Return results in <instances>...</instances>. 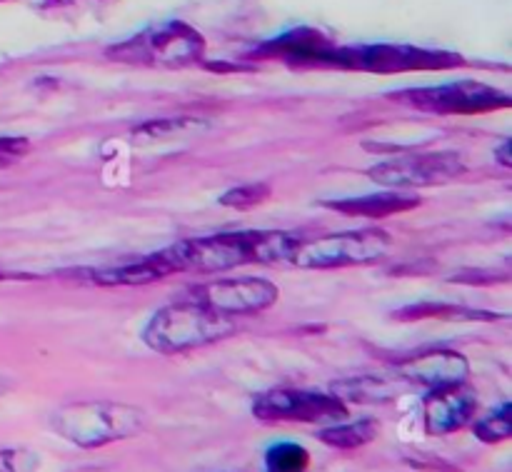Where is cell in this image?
Instances as JSON below:
<instances>
[{
    "label": "cell",
    "instance_id": "obj_10",
    "mask_svg": "<svg viewBox=\"0 0 512 472\" xmlns=\"http://www.w3.org/2000/svg\"><path fill=\"white\" fill-rule=\"evenodd\" d=\"M478 413V395L468 380L453 385L430 388L423 400L425 430L430 435H450L473 423Z\"/></svg>",
    "mask_w": 512,
    "mask_h": 472
},
{
    "label": "cell",
    "instance_id": "obj_3",
    "mask_svg": "<svg viewBox=\"0 0 512 472\" xmlns=\"http://www.w3.org/2000/svg\"><path fill=\"white\" fill-rule=\"evenodd\" d=\"M50 428L83 450H98L143 433L145 415L138 408L108 400L68 403L50 415Z\"/></svg>",
    "mask_w": 512,
    "mask_h": 472
},
{
    "label": "cell",
    "instance_id": "obj_12",
    "mask_svg": "<svg viewBox=\"0 0 512 472\" xmlns=\"http://www.w3.org/2000/svg\"><path fill=\"white\" fill-rule=\"evenodd\" d=\"M325 208L335 210L348 218H365V220H385L393 215L408 213V210L418 208L420 198L408 190H388L383 188L380 193L358 195V198H338L323 203Z\"/></svg>",
    "mask_w": 512,
    "mask_h": 472
},
{
    "label": "cell",
    "instance_id": "obj_5",
    "mask_svg": "<svg viewBox=\"0 0 512 472\" xmlns=\"http://www.w3.org/2000/svg\"><path fill=\"white\" fill-rule=\"evenodd\" d=\"M348 405L318 390L275 388L253 400V415L263 423H338L348 418Z\"/></svg>",
    "mask_w": 512,
    "mask_h": 472
},
{
    "label": "cell",
    "instance_id": "obj_9",
    "mask_svg": "<svg viewBox=\"0 0 512 472\" xmlns=\"http://www.w3.org/2000/svg\"><path fill=\"white\" fill-rule=\"evenodd\" d=\"M200 53H203V43L193 30L183 28V25H168V28L148 30L130 43L110 50V58L125 60V63L178 68V65L195 63Z\"/></svg>",
    "mask_w": 512,
    "mask_h": 472
},
{
    "label": "cell",
    "instance_id": "obj_14",
    "mask_svg": "<svg viewBox=\"0 0 512 472\" xmlns=\"http://www.w3.org/2000/svg\"><path fill=\"white\" fill-rule=\"evenodd\" d=\"M380 428L373 418H360V420H338V423L325 425L318 430V440L328 448L335 450H358L363 445L373 443L378 438Z\"/></svg>",
    "mask_w": 512,
    "mask_h": 472
},
{
    "label": "cell",
    "instance_id": "obj_2",
    "mask_svg": "<svg viewBox=\"0 0 512 472\" xmlns=\"http://www.w3.org/2000/svg\"><path fill=\"white\" fill-rule=\"evenodd\" d=\"M233 333L235 318L183 298L160 308L148 320L143 330V343L160 355H180L220 343Z\"/></svg>",
    "mask_w": 512,
    "mask_h": 472
},
{
    "label": "cell",
    "instance_id": "obj_6",
    "mask_svg": "<svg viewBox=\"0 0 512 472\" xmlns=\"http://www.w3.org/2000/svg\"><path fill=\"white\" fill-rule=\"evenodd\" d=\"M463 170L465 163L460 153L435 150V153H413L373 165L368 170V178L388 190H418L450 183V180L460 178Z\"/></svg>",
    "mask_w": 512,
    "mask_h": 472
},
{
    "label": "cell",
    "instance_id": "obj_18",
    "mask_svg": "<svg viewBox=\"0 0 512 472\" xmlns=\"http://www.w3.org/2000/svg\"><path fill=\"white\" fill-rule=\"evenodd\" d=\"M40 455L28 448H3L0 450V472H38Z\"/></svg>",
    "mask_w": 512,
    "mask_h": 472
},
{
    "label": "cell",
    "instance_id": "obj_4",
    "mask_svg": "<svg viewBox=\"0 0 512 472\" xmlns=\"http://www.w3.org/2000/svg\"><path fill=\"white\" fill-rule=\"evenodd\" d=\"M393 245V235L383 228L343 230V233L323 235L295 248L290 265L305 270H338L353 265H368L383 258Z\"/></svg>",
    "mask_w": 512,
    "mask_h": 472
},
{
    "label": "cell",
    "instance_id": "obj_7",
    "mask_svg": "<svg viewBox=\"0 0 512 472\" xmlns=\"http://www.w3.org/2000/svg\"><path fill=\"white\" fill-rule=\"evenodd\" d=\"M183 298L195 300L228 318H240L273 308L280 298V290L268 278H215L188 288Z\"/></svg>",
    "mask_w": 512,
    "mask_h": 472
},
{
    "label": "cell",
    "instance_id": "obj_15",
    "mask_svg": "<svg viewBox=\"0 0 512 472\" xmlns=\"http://www.w3.org/2000/svg\"><path fill=\"white\" fill-rule=\"evenodd\" d=\"M265 472H310V453L298 443H275L265 450Z\"/></svg>",
    "mask_w": 512,
    "mask_h": 472
},
{
    "label": "cell",
    "instance_id": "obj_16",
    "mask_svg": "<svg viewBox=\"0 0 512 472\" xmlns=\"http://www.w3.org/2000/svg\"><path fill=\"white\" fill-rule=\"evenodd\" d=\"M473 435L485 445L505 443L512 438V403H503L473 425Z\"/></svg>",
    "mask_w": 512,
    "mask_h": 472
},
{
    "label": "cell",
    "instance_id": "obj_1",
    "mask_svg": "<svg viewBox=\"0 0 512 472\" xmlns=\"http://www.w3.org/2000/svg\"><path fill=\"white\" fill-rule=\"evenodd\" d=\"M300 238L280 230H238L208 238L180 240L165 248L175 275L180 273H228L240 265L290 263Z\"/></svg>",
    "mask_w": 512,
    "mask_h": 472
},
{
    "label": "cell",
    "instance_id": "obj_20",
    "mask_svg": "<svg viewBox=\"0 0 512 472\" xmlns=\"http://www.w3.org/2000/svg\"><path fill=\"white\" fill-rule=\"evenodd\" d=\"M3 390H5V388H3V383H0V395H3Z\"/></svg>",
    "mask_w": 512,
    "mask_h": 472
},
{
    "label": "cell",
    "instance_id": "obj_13",
    "mask_svg": "<svg viewBox=\"0 0 512 472\" xmlns=\"http://www.w3.org/2000/svg\"><path fill=\"white\" fill-rule=\"evenodd\" d=\"M168 275H175L173 263H170L168 253L158 250L153 255H143V258L125 260V263L110 265V268H100L90 273V280H95L98 285H115V288H123V285H148L153 280H163Z\"/></svg>",
    "mask_w": 512,
    "mask_h": 472
},
{
    "label": "cell",
    "instance_id": "obj_8",
    "mask_svg": "<svg viewBox=\"0 0 512 472\" xmlns=\"http://www.w3.org/2000/svg\"><path fill=\"white\" fill-rule=\"evenodd\" d=\"M393 98L435 115H480L510 105V95L488 88L483 83H470V80L435 85V88L400 90Z\"/></svg>",
    "mask_w": 512,
    "mask_h": 472
},
{
    "label": "cell",
    "instance_id": "obj_17",
    "mask_svg": "<svg viewBox=\"0 0 512 472\" xmlns=\"http://www.w3.org/2000/svg\"><path fill=\"white\" fill-rule=\"evenodd\" d=\"M270 195H273V190L268 183H243L220 195V205L233 210H253L260 208Z\"/></svg>",
    "mask_w": 512,
    "mask_h": 472
},
{
    "label": "cell",
    "instance_id": "obj_19",
    "mask_svg": "<svg viewBox=\"0 0 512 472\" xmlns=\"http://www.w3.org/2000/svg\"><path fill=\"white\" fill-rule=\"evenodd\" d=\"M30 153L28 138H0V168L20 163Z\"/></svg>",
    "mask_w": 512,
    "mask_h": 472
},
{
    "label": "cell",
    "instance_id": "obj_11",
    "mask_svg": "<svg viewBox=\"0 0 512 472\" xmlns=\"http://www.w3.org/2000/svg\"><path fill=\"white\" fill-rule=\"evenodd\" d=\"M403 375L413 383L423 385L425 390L440 388V385H453L468 380L470 368L468 360L450 348H430L420 350L413 358L403 363Z\"/></svg>",
    "mask_w": 512,
    "mask_h": 472
}]
</instances>
